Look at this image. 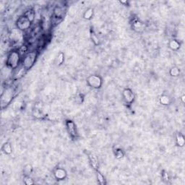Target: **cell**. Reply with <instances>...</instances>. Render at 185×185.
I'll list each match as a JSON object with an SVG mask.
<instances>
[{
    "label": "cell",
    "mask_w": 185,
    "mask_h": 185,
    "mask_svg": "<svg viewBox=\"0 0 185 185\" xmlns=\"http://www.w3.org/2000/svg\"><path fill=\"white\" fill-rule=\"evenodd\" d=\"M21 62V54L19 50L13 49L7 55L6 67L12 70H14L19 67Z\"/></svg>",
    "instance_id": "cell-1"
},
{
    "label": "cell",
    "mask_w": 185,
    "mask_h": 185,
    "mask_svg": "<svg viewBox=\"0 0 185 185\" xmlns=\"http://www.w3.org/2000/svg\"><path fill=\"white\" fill-rule=\"evenodd\" d=\"M37 57L38 52L36 51H31V52H27L25 54L24 58L22 60V65L25 69V70H28V69L32 68Z\"/></svg>",
    "instance_id": "cell-2"
},
{
    "label": "cell",
    "mask_w": 185,
    "mask_h": 185,
    "mask_svg": "<svg viewBox=\"0 0 185 185\" xmlns=\"http://www.w3.org/2000/svg\"><path fill=\"white\" fill-rule=\"evenodd\" d=\"M86 81L88 85L93 89H100L103 85V78L98 75H91L88 77Z\"/></svg>",
    "instance_id": "cell-3"
},
{
    "label": "cell",
    "mask_w": 185,
    "mask_h": 185,
    "mask_svg": "<svg viewBox=\"0 0 185 185\" xmlns=\"http://www.w3.org/2000/svg\"><path fill=\"white\" fill-rule=\"evenodd\" d=\"M31 24H32V23L30 21V20L24 14L18 18L17 21H16V26H17L18 29L22 31H25L30 28Z\"/></svg>",
    "instance_id": "cell-4"
},
{
    "label": "cell",
    "mask_w": 185,
    "mask_h": 185,
    "mask_svg": "<svg viewBox=\"0 0 185 185\" xmlns=\"http://www.w3.org/2000/svg\"><path fill=\"white\" fill-rule=\"evenodd\" d=\"M65 125L66 128H67V130L68 132V134L69 135V137H71L72 139H76L78 137V128H77V126L75 123L73 122L72 120H66L65 122Z\"/></svg>",
    "instance_id": "cell-5"
},
{
    "label": "cell",
    "mask_w": 185,
    "mask_h": 185,
    "mask_svg": "<svg viewBox=\"0 0 185 185\" xmlns=\"http://www.w3.org/2000/svg\"><path fill=\"white\" fill-rule=\"evenodd\" d=\"M122 97H123V99L125 104H127V105L132 104L135 99V93H133L132 89L128 88L123 90V91H122Z\"/></svg>",
    "instance_id": "cell-6"
},
{
    "label": "cell",
    "mask_w": 185,
    "mask_h": 185,
    "mask_svg": "<svg viewBox=\"0 0 185 185\" xmlns=\"http://www.w3.org/2000/svg\"><path fill=\"white\" fill-rule=\"evenodd\" d=\"M13 98V91L11 88H7L5 90L4 93H2L1 96V103L2 107L4 108V105L7 106L10 103L11 100Z\"/></svg>",
    "instance_id": "cell-7"
},
{
    "label": "cell",
    "mask_w": 185,
    "mask_h": 185,
    "mask_svg": "<svg viewBox=\"0 0 185 185\" xmlns=\"http://www.w3.org/2000/svg\"><path fill=\"white\" fill-rule=\"evenodd\" d=\"M54 178L57 181H63L67 177V172L65 168L57 167L54 170L53 172Z\"/></svg>",
    "instance_id": "cell-8"
},
{
    "label": "cell",
    "mask_w": 185,
    "mask_h": 185,
    "mask_svg": "<svg viewBox=\"0 0 185 185\" xmlns=\"http://www.w3.org/2000/svg\"><path fill=\"white\" fill-rule=\"evenodd\" d=\"M87 155L91 166L95 171H98L99 169V162H98V159L96 155L91 152H87Z\"/></svg>",
    "instance_id": "cell-9"
},
{
    "label": "cell",
    "mask_w": 185,
    "mask_h": 185,
    "mask_svg": "<svg viewBox=\"0 0 185 185\" xmlns=\"http://www.w3.org/2000/svg\"><path fill=\"white\" fill-rule=\"evenodd\" d=\"M33 113V116L37 119H43L45 116L43 107H42V105H41V104H36L35 105Z\"/></svg>",
    "instance_id": "cell-10"
},
{
    "label": "cell",
    "mask_w": 185,
    "mask_h": 185,
    "mask_svg": "<svg viewBox=\"0 0 185 185\" xmlns=\"http://www.w3.org/2000/svg\"><path fill=\"white\" fill-rule=\"evenodd\" d=\"M132 29L137 32H142L145 29V25L140 20L135 19L133 21L132 23Z\"/></svg>",
    "instance_id": "cell-11"
},
{
    "label": "cell",
    "mask_w": 185,
    "mask_h": 185,
    "mask_svg": "<svg viewBox=\"0 0 185 185\" xmlns=\"http://www.w3.org/2000/svg\"><path fill=\"white\" fill-rule=\"evenodd\" d=\"M168 48H169L172 51H178L181 47V43L177 39H171L170 40L168 43Z\"/></svg>",
    "instance_id": "cell-12"
},
{
    "label": "cell",
    "mask_w": 185,
    "mask_h": 185,
    "mask_svg": "<svg viewBox=\"0 0 185 185\" xmlns=\"http://www.w3.org/2000/svg\"><path fill=\"white\" fill-rule=\"evenodd\" d=\"M2 151L5 155H10L12 153V146L10 142H5L2 146Z\"/></svg>",
    "instance_id": "cell-13"
},
{
    "label": "cell",
    "mask_w": 185,
    "mask_h": 185,
    "mask_svg": "<svg viewBox=\"0 0 185 185\" xmlns=\"http://www.w3.org/2000/svg\"><path fill=\"white\" fill-rule=\"evenodd\" d=\"M176 144H177V146L180 148L184 147L185 144L184 137L181 132H178L176 135Z\"/></svg>",
    "instance_id": "cell-14"
},
{
    "label": "cell",
    "mask_w": 185,
    "mask_h": 185,
    "mask_svg": "<svg viewBox=\"0 0 185 185\" xmlns=\"http://www.w3.org/2000/svg\"><path fill=\"white\" fill-rule=\"evenodd\" d=\"M171 98L168 96V95L164 94L161 95L160 96V98H159V102L161 105L163 106H168L171 104Z\"/></svg>",
    "instance_id": "cell-15"
},
{
    "label": "cell",
    "mask_w": 185,
    "mask_h": 185,
    "mask_svg": "<svg viewBox=\"0 0 185 185\" xmlns=\"http://www.w3.org/2000/svg\"><path fill=\"white\" fill-rule=\"evenodd\" d=\"M96 171V179L97 182L100 185H106V179L105 177L103 175L101 172L99 171V170Z\"/></svg>",
    "instance_id": "cell-16"
},
{
    "label": "cell",
    "mask_w": 185,
    "mask_h": 185,
    "mask_svg": "<svg viewBox=\"0 0 185 185\" xmlns=\"http://www.w3.org/2000/svg\"><path fill=\"white\" fill-rule=\"evenodd\" d=\"M93 14H94V10L91 8V7H90V8L87 9L85 11V12H84L83 18L85 20H87V21H91L93 17Z\"/></svg>",
    "instance_id": "cell-17"
},
{
    "label": "cell",
    "mask_w": 185,
    "mask_h": 185,
    "mask_svg": "<svg viewBox=\"0 0 185 185\" xmlns=\"http://www.w3.org/2000/svg\"><path fill=\"white\" fill-rule=\"evenodd\" d=\"M169 74L171 77H174V78H177L181 74V70L178 67H172L169 70Z\"/></svg>",
    "instance_id": "cell-18"
},
{
    "label": "cell",
    "mask_w": 185,
    "mask_h": 185,
    "mask_svg": "<svg viewBox=\"0 0 185 185\" xmlns=\"http://www.w3.org/2000/svg\"><path fill=\"white\" fill-rule=\"evenodd\" d=\"M91 41H93V43H94L96 46H98L100 43V39L99 38H98V36H97L96 33L94 32V30H91Z\"/></svg>",
    "instance_id": "cell-19"
},
{
    "label": "cell",
    "mask_w": 185,
    "mask_h": 185,
    "mask_svg": "<svg viewBox=\"0 0 185 185\" xmlns=\"http://www.w3.org/2000/svg\"><path fill=\"white\" fill-rule=\"evenodd\" d=\"M113 153H114L115 158L118 159V160H120V159L123 158L124 155H125L124 151L122 149V148H116V150L113 151Z\"/></svg>",
    "instance_id": "cell-20"
},
{
    "label": "cell",
    "mask_w": 185,
    "mask_h": 185,
    "mask_svg": "<svg viewBox=\"0 0 185 185\" xmlns=\"http://www.w3.org/2000/svg\"><path fill=\"white\" fill-rule=\"evenodd\" d=\"M25 16L28 18L30 20V21L33 23V22L35 20V16H36V14H35V12L33 10H28L26 12H25L24 14Z\"/></svg>",
    "instance_id": "cell-21"
},
{
    "label": "cell",
    "mask_w": 185,
    "mask_h": 185,
    "mask_svg": "<svg viewBox=\"0 0 185 185\" xmlns=\"http://www.w3.org/2000/svg\"><path fill=\"white\" fill-rule=\"evenodd\" d=\"M64 62H65V54H64V53L60 52L56 58V64L58 66H60L62 65Z\"/></svg>",
    "instance_id": "cell-22"
},
{
    "label": "cell",
    "mask_w": 185,
    "mask_h": 185,
    "mask_svg": "<svg viewBox=\"0 0 185 185\" xmlns=\"http://www.w3.org/2000/svg\"><path fill=\"white\" fill-rule=\"evenodd\" d=\"M33 171V166L31 164H27L25 166L24 169H23V172H24V175L30 176V174Z\"/></svg>",
    "instance_id": "cell-23"
},
{
    "label": "cell",
    "mask_w": 185,
    "mask_h": 185,
    "mask_svg": "<svg viewBox=\"0 0 185 185\" xmlns=\"http://www.w3.org/2000/svg\"><path fill=\"white\" fill-rule=\"evenodd\" d=\"M23 182H24V184L26 185H31L35 183L34 181L30 178V176H26V175H24V177H23Z\"/></svg>",
    "instance_id": "cell-24"
},
{
    "label": "cell",
    "mask_w": 185,
    "mask_h": 185,
    "mask_svg": "<svg viewBox=\"0 0 185 185\" xmlns=\"http://www.w3.org/2000/svg\"><path fill=\"white\" fill-rule=\"evenodd\" d=\"M162 179H164V181H166V182H168L169 181V177H168V174L167 171H164L162 174Z\"/></svg>",
    "instance_id": "cell-25"
},
{
    "label": "cell",
    "mask_w": 185,
    "mask_h": 185,
    "mask_svg": "<svg viewBox=\"0 0 185 185\" xmlns=\"http://www.w3.org/2000/svg\"><path fill=\"white\" fill-rule=\"evenodd\" d=\"M184 98H185V96H184V95H183V96H182V100L183 104L184 103Z\"/></svg>",
    "instance_id": "cell-26"
}]
</instances>
